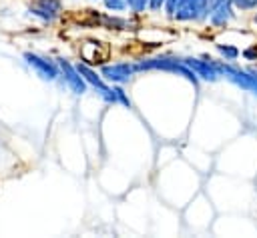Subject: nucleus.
Returning a JSON list of instances; mask_svg holds the SVG:
<instances>
[{"mask_svg": "<svg viewBox=\"0 0 257 238\" xmlns=\"http://www.w3.org/2000/svg\"><path fill=\"white\" fill-rule=\"evenodd\" d=\"M235 8H233V4L229 2V0H225V2H219V4H215L211 10H209V14H207V22L213 26V28H227V24L235 18Z\"/></svg>", "mask_w": 257, "mask_h": 238, "instance_id": "1a4fd4ad", "label": "nucleus"}, {"mask_svg": "<svg viewBox=\"0 0 257 238\" xmlns=\"http://www.w3.org/2000/svg\"><path fill=\"white\" fill-rule=\"evenodd\" d=\"M219 2H225V0H209V4H211V8H213L215 4H219Z\"/></svg>", "mask_w": 257, "mask_h": 238, "instance_id": "6ab92c4d", "label": "nucleus"}, {"mask_svg": "<svg viewBox=\"0 0 257 238\" xmlns=\"http://www.w3.org/2000/svg\"><path fill=\"white\" fill-rule=\"evenodd\" d=\"M179 4H181V0H165L163 12H165L169 18H173V16H175V12H177V8H179Z\"/></svg>", "mask_w": 257, "mask_h": 238, "instance_id": "dca6fc26", "label": "nucleus"}, {"mask_svg": "<svg viewBox=\"0 0 257 238\" xmlns=\"http://www.w3.org/2000/svg\"><path fill=\"white\" fill-rule=\"evenodd\" d=\"M100 76L108 82V84H126L135 78L137 74V68H135V62H126V60H120V62H110V64H100Z\"/></svg>", "mask_w": 257, "mask_h": 238, "instance_id": "7ed1b4c3", "label": "nucleus"}, {"mask_svg": "<svg viewBox=\"0 0 257 238\" xmlns=\"http://www.w3.org/2000/svg\"><path fill=\"white\" fill-rule=\"evenodd\" d=\"M135 68L137 74L139 72H151V70H159V72H169V74H177L183 76L187 82H191L193 86H199V76L183 62V56H171V54H161V56H151V58H141L135 60Z\"/></svg>", "mask_w": 257, "mask_h": 238, "instance_id": "f257e3e1", "label": "nucleus"}, {"mask_svg": "<svg viewBox=\"0 0 257 238\" xmlns=\"http://www.w3.org/2000/svg\"><path fill=\"white\" fill-rule=\"evenodd\" d=\"M78 54H80V60L94 66V64H104L106 60V48L102 42H96V40H84L80 42L78 46Z\"/></svg>", "mask_w": 257, "mask_h": 238, "instance_id": "6e6552de", "label": "nucleus"}, {"mask_svg": "<svg viewBox=\"0 0 257 238\" xmlns=\"http://www.w3.org/2000/svg\"><path fill=\"white\" fill-rule=\"evenodd\" d=\"M241 56H243L245 60H249V62H255V60H257V44L243 48V50H241Z\"/></svg>", "mask_w": 257, "mask_h": 238, "instance_id": "f3484780", "label": "nucleus"}, {"mask_svg": "<svg viewBox=\"0 0 257 238\" xmlns=\"http://www.w3.org/2000/svg\"><path fill=\"white\" fill-rule=\"evenodd\" d=\"M102 4H104V8H106L108 12H112V14L126 10V0H102Z\"/></svg>", "mask_w": 257, "mask_h": 238, "instance_id": "2eb2a0df", "label": "nucleus"}, {"mask_svg": "<svg viewBox=\"0 0 257 238\" xmlns=\"http://www.w3.org/2000/svg\"><path fill=\"white\" fill-rule=\"evenodd\" d=\"M211 10L209 0H181L173 20L177 22H203Z\"/></svg>", "mask_w": 257, "mask_h": 238, "instance_id": "20e7f679", "label": "nucleus"}, {"mask_svg": "<svg viewBox=\"0 0 257 238\" xmlns=\"http://www.w3.org/2000/svg\"><path fill=\"white\" fill-rule=\"evenodd\" d=\"M253 22H255V26H257V12H255V16H253Z\"/></svg>", "mask_w": 257, "mask_h": 238, "instance_id": "aec40b11", "label": "nucleus"}, {"mask_svg": "<svg viewBox=\"0 0 257 238\" xmlns=\"http://www.w3.org/2000/svg\"><path fill=\"white\" fill-rule=\"evenodd\" d=\"M56 62H58V68H60V78H62L64 84L70 88V92L76 94V96L86 94V92H88V84L84 82V78L80 76V72L76 70V66H74L70 60L62 58V56L56 58Z\"/></svg>", "mask_w": 257, "mask_h": 238, "instance_id": "0eeeda50", "label": "nucleus"}, {"mask_svg": "<svg viewBox=\"0 0 257 238\" xmlns=\"http://www.w3.org/2000/svg\"><path fill=\"white\" fill-rule=\"evenodd\" d=\"M100 24L104 26V28H110V30H128V26H131V22L126 20V18H120V16H110V14H106V16H100Z\"/></svg>", "mask_w": 257, "mask_h": 238, "instance_id": "9d476101", "label": "nucleus"}, {"mask_svg": "<svg viewBox=\"0 0 257 238\" xmlns=\"http://www.w3.org/2000/svg\"><path fill=\"white\" fill-rule=\"evenodd\" d=\"M215 50L219 52L221 60H225V62H235L241 56V50L233 44H215Z\"/></svg>", "mask_w": 257, "mask_h": 238, "instance_id": "9b49d317", "label": "nucleus"}, {"mask_svg": "<svg viewBox=\"0 0 257 238\" xmlns=\"http://www.w3.org/2000/svg\"><path fill=\"white\" fill-rule=\"evenodd\" d=\"M165 6V0H149V10L151 12H161Z\"/></svg>", "mask_w": 257, "mask_h": 238, "instance_id": "a211bd4d", "label": "nucleus"}, {"mask_svg": "<svg viewBox=\"0 0 257 238\" xmlns=\"http://www.w3.org/2000/svg\"><path fill=\"white\" fill-rule=\"evenodd\" d=\"M28 14L44 24H52L62 14V0H32L28 4Z\"/></svg>", "mask_w": 257, "mask_h": 238, "instance_id": "39448f33", "label": "nucleus"}, {"mask_svg": "<svg viewBox=\"0 0 257 238\" xmlns=\"http://www.w3.org/2000/svg\"><path fill=\"white\" fill-rule=\"evenodd\" d=\"M126 8L133 14H145L149 10V0H126Z\"/></svg>", "mask_w": 257, "mask_h": 238, "instance_id": "4468645a", "label": "nucleus"}, {"mask_svg": "<svg viewBox=\"0 0 257 238\" xmlns=\"http://www.w3.org/2000/svg\"><path fill=\"white\" fill-rule=\"evenodd\" d=\"M112 94H114V102H116V104H120V106H124V108H133V102H131L128 94L124 92L122 84H112Z\"/></svg>", "mask_w": 257, "mask_h": 238, "instance_id": "f8f14e48", "label": "nucleus"}, {"mask_svg": "<svg viewBox=\"0 0 257 238\" xmlns=\"http://www.w3.org/2000/svg\"><path fill=\"white\" fill-rule=\"evenodd\" d=\"M183 62L199 76L203 82H217L221 80V72L217 66V60L213 58H197V56H183Z\"/></svg>", "mask_w": 257, "mask_h": 238, "instance_id": "423d86ee", "label": "nucleus"}, {"mask_svg": "<svg viewBox=\"0 0 257 238\" xmlns=\"http://www.w3.org/2000/svg\"><path fill=\"white\" fill-rule=\"evenodd\" d=\"M233 4L235 10L239 12H251V10H257V0H229Z\"/></svg>", "mask_w": 257, "mask_h": 238, "instance_id": "ddd939ff", "label": "nucleus"}, {"mask_svg": "<svg viewBox=\"0 0 257 238\" xmlns=\"http://www.w3.org/2000/svg\"><path fill=\"white\" fill-rule=\"evenodd\" d=\"M24 62L36 72V76H40L42 80L46 82H54L56 78H60V68H58V62L48 58V56H42V54H36V52H24L22 54Z\"/></svg>", "mask_w": 257, "mask_h": 238, "instance_id": "f03ea898", "label": "nucleus"}]
</instances>
